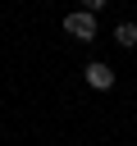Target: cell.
<instances>
[{
	"label": "cell",
	"instance_id": "4",
	"mask_svg": "<svg viewBox=\"0 0 137 146\" xmlns=\"http://www.w3.org/2000/svg\"><path fill=\"white\" fill-rule=\"evenodd\" d=\"M78 5H82L87 14H96V9H105V0H78Z\"/></svg>",
	"mask_w": 137,
	"mask_h": 146
},
{
	"label": "cell",
	"instance_id": "3",
	"mask_svg": "<svg viewBox=\"0 0 137 146\" xmlns=\"http://www.w3.org/2000/svg\"><path fill=\"white\" fill-rule=\"evenodd\" d=\"M114 41L132 50V46H137V27H132V23H119V27H114Z\"/></svg>",
	"mask_w": 137,
	"mask_h": 146
},
{
	"label": "cell",
	"instance_id": "1",
	"mask_svg": "<svg viewBox=\"0 0 137 146\" xmlns=\"http://www.w3.org/2000/svg\"><path fill=\"white\" fill-rule=\"evenodd\" d=\"M64 32L78 36V41H91V36H96V14H87V9L68 14V18H64Z\"/></svg>",
	"mask_w": 137,
	"mask_h": 146
},
{
	"label": "cell",
	"instance_id": "2",
	"mask_svg": "<svg viewBox=\"0 0 137 146\" xmlns=\"http://www.w3.org/2000/svg\"><path fill=\"white\" fill-rule=\"evenodd\" d=\"M87 82H91L96 91H110V87H114V73H110L105 64H87Z\"/></svg>",
	"mask_w": 137,
	"mask_h": 146
}]
</instances>
